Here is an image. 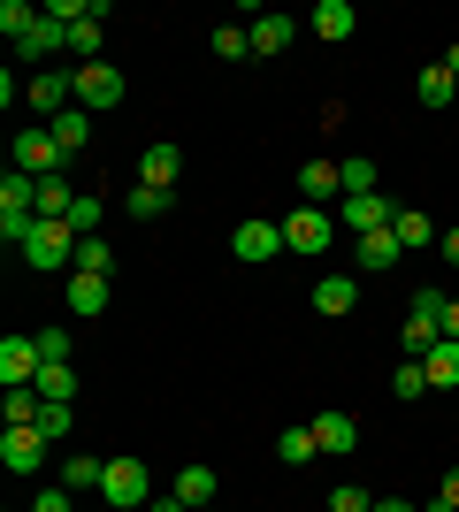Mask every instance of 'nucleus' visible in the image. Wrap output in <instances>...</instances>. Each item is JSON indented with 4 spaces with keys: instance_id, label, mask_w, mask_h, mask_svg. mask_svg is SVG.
<instances>
[{
    "instance_id": "e433bc0d",
    "label": "nucleus",
    "mask_w": 459,
    "mask_h": 512,
    "mask_svg": "<svg viewBox=\"0 0 459 512\" xmlns=\"http://www.w3.org/2000/svg\"><path fill=\"white\" fill-rule=\"evenodd\" d=\"M329 512H375V497L360 490V482H337V490H329Z\"/></svg>"
},
{
    "instance_id": "393cba45",
    "label": "nucleus",
    "mask_w": 459,
    "mask_h": 512,
    "mask_svg": "<svg viewBox=\"0 0 459 512\" xmlns=\"http://www.w3.org/2000/svg\"><path fill=\"white\" fill-rule=\"evenodd\" d=\"M314 444L322 451H352L360 444V421H352V413H322V421H314Z\"/></svg>"
},
{
    "instance_id": "ea45409f",
    "label": "nucleus",
    "mask_w": 459,
    "mask_h": 512,
    "mask_svg": "<svg viewBox=\"0 0 459 512\" xmlns=\"http://www.w3.org/2000/svg\"><path fill=\"white\" fill-rule=\"evenodd\" d=\"M39 428L54 436V444H69V406H46V413H39Z\"/></svg>"
},
{
    "instance_id": "5701e85b",
    "label": "nucleus",
    "mask_w": 459,
    "mask_h": 512,
    "mask_svg": "<svg viewBox=\"0 0 459 512\" xmlns=\"http://www.w3.org/2000/svg\"><path fill=\"white\" fill-rule=\"evenodd\" d=\"M452 92H459V77H452L444 62H429V69L414 77V100H421V107H452Z\"/></svg>"
},
{
    "instance_id": "7c9ffc66",
    "label": "nucleus",
    "mask_w": 459,
    "mask_h": 512,
    "mask_svg": "<svg viewBox=\"0 0 459 512\" xmlns=\"http://www.w3.org/2000/svg\"><path fill=\"white\" fill-rule=\"evenodd\" d=\"M391 230H398V245H406V253L437 237V230H429V214H414V207H398V214H391Z\"/></svg>"
},
{
    "instance_id": "6e6552de",
    "label": "nucleus",
    "mask_w": 459,
    "mask_h": 512,
    "mask_svg": "<svg viewBox=\"0 0 459 512\" xmlns=\"http://www.w3.org/2000/svg\"><path fill=\"white\" fill-rule=\"evenodd\" d=\"M39 337H8V344H0V390H31V383H39Z\"/></svg>"
},
{
    "instance_id": "cd10ccee",
    "label": "nucleus",
    "mask_w": 459,
    "mask_h": 512,
    "mask_svg": "<svg viewBox=\"0 0 459 512\" xmlns=\"http://www.w3.org/2000/svg\"><path fill=\"white\" fill-rule=\"evenodd\" d=\"M314 451H322V444H314V421H306V428H284V436H276V459H284V467H306Z\"/></svg>"
},
{
    "instance_id": "423d86ee",
    "label": "nucleus",
    "mask_w": 459,
    "mask_h": 512,
    "mask_svg": "<svg viewBox=\"0 0 459 512\" xmlns=\"http://www.w3.org/2000/svg\"><path fill=\"white\" fill-rule=\"evenodd\" d=\"M46 451H54L46 428H8V436H0V467H8V474H39Z\"/></svg>"
},
{
    "instance_id": "ddd939ff",
    "label": "nucleus",
    "mask_w": 459,
    "mask_h": 512,
    "mask_svg": "<svg viewBox=\"0 0 459 512\" xmlns=\"http://www.w3.org/2000/svg\"><path fill=\"white\" fill-rule=\"evenodd\" d=\"M62 46H69V31H62V23H54V16H39V23H31V31H23V39H16V54H23V62H54V54H62Z\"/></svg>"
},
{
    "instance_id": "72a5a7b5",
    "label": "nucleus",
    "mask_w": 459,
    "mask_h": 512,
    "mask_svg": "<svg viewBox=\"0 0 459 512\" xmlns=\"http://www.w3.org/2000/svg\"><path fill=\"white\" fill-rule=\"evenodd\" d=\"M100 214H108L100 199H92V192H77V207H69V230H77V237H100Z\"/></svg>"
},
{
    "instance_id": "f704fd0d",
    "label": "nucleus",
    "mask_w": 459,
    "mask_h": 512,
    "mask_svg": "<svg viewBox=\"0 0 459 512\" xmlns=\"http://www.w3.org/2000/svg\"><path fill=\"white\" fill-rule=\"evenodd\" d=\"M421 390H429L421 360H398V367H391V398H421Z\"/></svg>"
},
{
    "instance_id": "473e14b6",
    "label": "nucleus",
    "mask_w": 459,
    "mask_h": 512,
    "mask_svg": "<svg viewBox=\"0 0 459 512\" xmlns=\"http://www.w3.org/2000/svg\"><path fill=\"white\" fill-rule=\"evenodd\" d=\"M39 16H46V8H31V0H0V31H8V39H23Z\"/></svg>"
},
{
    "instance_id": "49530a36",
    "label": "nucleus",
    "mask_w": 459,
    "mask_h": 512,
    "mask_svg": "<svg viewBox=\"0 0 459 512\" xmlns=\"http://www.w3.org/2000/svg\"><path fill=\"white\" fill-rule=\"evenodd\" d=\"M444 69H452V77H459V46H452V54H444Z\"/></svg>"
},
{
    "instance_id": "4c0bfd02",
    "label": "nucleus",
    "mask_w": 459,
    "mask_h": 512,
    "mask_svg": "<svg viewBox=\"0 0 459 512\" xmlns=\"http://www.w3.org/2000/svg\"><path fill=\"white\" fill-rule=\"evenodd\" d=\"M31 512H77V490H62V482H54V490L31 497Z\"/></svg>"
},
{
    "instance_id": "9d476101",
    "label": "nucleus",
    "mask_w": 459,
    "mask_h": 512,
    "mask_svg": "<svg viewBox=\"0 0 459 512\" xmlns=\"http://www.w3.org/2000/svg\"><path fill=\"white\" fill-rule=\"evenodd\" d=\"M62 161H69V153L54 146V130H46V123L16 138V169H23V176H62Z\"/></svg>"
},
{
    "instance_id": "a18cd8bd",
    "label": "nucleus",
    "mask_w": 459,
    "mask_h": 512,
    "mask_svg": "<svg viewBox=\"0 0 459 512\" xmlns=\"http://www.w3.org/2000/svg\"><path fill=\"white\" fill-rule=\"evenodd\" d=\"M444 260H452V268H459V230H444Z\"/></svg>"
},
{
    "instance_id": "7ed1b4c3",
    "label": "nucleus",
    "mask_w": 459,
    "mask_h": 512,
    "mask_svg": "<svg viewBox=\"0 0 459 512\" xmlns=\"http://www.w3.org/2000/svg\"><path fill=\"white\" fill-rule=\"evenodd\" d=\"M16 253L31 260V268H77V230H69V222H39Z\"/></svg>"
},
{
    "instance_id": "f8f14e48",
    "label": "nucleus",
    "mask_w": 459,
    "mask_h": 512,
    "mask_svg": "<svg viewBox=\"0 0 459 512\" xmlns=\"http://www.w3.org/2000/svg\"><path fill=\"white\" fill-rule=\"evenodd\" d=\"M245 31H253V54H261V62H268V54H284V46L299 39L306 23H299V16H276V8H261V16L245 23Z\"/></svg>"
},
{
    "instance_id": "c85d7f7f",
    "label": "nucleus",
    "mask_w": 459,
    "mask_h": 512,
    "mask_svg": "<svg viewBox=\"0 0 459 512\" xmlns=\"http://www.w3.org/2000/svg\"><path fill=\"white\" fill-rule=\"evenodd\" d=\"M176 497H184V505H215V474H207V467H184V474H176Z\"/></svg>"
},
{
    "instance_id": "f3484780",
    "label": "nucleus",
    "mask_w": 459,
    "mask_h": 512,
    "mask_svg": "<svg viewBox=\"0 0 459 512\" xmlns=\"http://www.w3.org/2000/svg\"><path fill=\"white\" fill-rule=\"evenodd\" d=\"M299 192L314 199V207H329V199H345V176H337V161H306V169H299Z\"/></svg>"
},
{
    "instance_id": "58836bf2",
    "label": "nucleus",
    "mask_w": 459,
    "mask_h": 512,
    "mask_svg": "<svg viewBox=\"0 0 459 512\" xmlns=\"http://www.w3.org/2000/svg\"><path fill=\"white\" fill-rule=\"evenodd\" d=\"M39 360H69V329H39Z\"/></svg>"
},
{
    "instance_id": "aec40b11",
    "label": "nucleus",
    "mask_w": 459,
    "mask_h": 512,
    "mask_svg": "<svg viewBox=\"0 0 459 512\" xmlns=\"http://www.w3.org/2000/svg\"><path fill=\"white\" fill-rule=\"evenodd\" d=\"M69 314L77 321L108 314V276H69Z\"/></svg>"
},
{
    "instance_id": "f257e3e1",
    "label": "nucleus",
    "mask_w": 459,
    "mask_h": 512,
    "mask_svg": "<svg viewBox=\"0 0 459 512\" xmlns=\"http://www.w3.org/2000/svg\"><path fill=\"white\" fill-rule=\"evenodd\" d=\"M444 291H414V306H406V329H398V344H406V360H421L429 344H444Z\"/></svg>"
},
{
    "instance_id": "a19ab883",
    "label": "nucleus",
    "mask_w": 459,
    "mask_h": 512,
    "mask_svg": "<svg viewBox=\"0 0 459 512\" xmlns=\"http://www.w3.org/2000/svg\"><path fill=\"white\" fill-rule=\"evenodd\" d=\"M437 505H444V512H459V467H444V482H437Z\"/></svg>"
},
{
    "instance_id": "37998d69",
    "label": "nucleus",
    "mask_w": 459,
    "mask_h": 512,
    "mask_svg": "<svg viewBox=\"0 0 459 512\" xmlns=\"http://www.w3.org/2000/svg\"><path fill=\"white\" fill-rule=\"evenodd\" d=\"M375 512H421V505H406V497H375Z\"/></svg>"
},
{
    "instance_id": "39448f33",
    "label": "nucleus",
    "mask_w": 459,
    "mask_h": 512,
    "mask_svg": "<svg viewBox=\"0 0 459 512\" xmlns=\"http://www.w3.org/2000/svg\"><path fill=\"white\" fill-rule=\"evenodd\" d=\"M329 237H337V222H329L322 207H291L284 214V245H291V253H314V260H322Z\"/></svg>"
},
{
    "instance_id": "4be33fe9",
    "label": "nucleus",
    "mask_w": 459,
    "mask_h": 512,
    "mask_svg": "<svg viewBox=\"0 0 459 512\" xmlns=\"http://www.w3.org/2000/svg\"><path fill=\"white\" fill-rule=\"evenodd\" d=\"M398 253H406V245H398V230H368L360 245H352V260H360V268H398Z\"/></svg>"
},
{
    "instance_id": "c756f323",
    "label": "nucleus",
    "mask_w": 459,
    "mask_h": 512,
    "mask_svg": "<svg viewBox=\"0 0 459 512\" xmlns=\"http://www.w3.org/2000/svg\"><path fill=\"white\" fill-rule=\"evenodd\" d=\"M337 176H345V199L375 192V161H368V153H345V161H337Z\"/></svg>"
},
{
    "instance_id": "6ab92c4d",
    "label": "nucleus",
    "mask_w": 459,
    "mask_h": 512,
    "mask_svg": "<svg viewBox=\"0 0 459 512\" xmlns=\"http://www.w3.org/2000/svg\"><path fill=\"white\" fill-rule=\"evenodd\" d=\"M421 375H429V390H459V344L452 337L429 344V352H421Z\"/></svg>"
},
{
    "instance_id": "a878e982",
    "label": "nucleus",
    "mask_w": 459,
    "mask_h": 512,
    "mask_svg": "<svg viewBox=\"0 0 459 512\" xmlns=\"http://www.w3.org/2000/svg\"><path fill=\"white\" fill-rule=\"evenodd\" d=\"M169 207H176V199H169V192H153V184H131V199H123V214H131V222H161Z\"/></svg>"
},
{
    "instance_id": "c03bdc74",
    "label": "nucleus",
    "mask_w": 459,
    "mask_h": 512,
    "mask_svg": "<svg viewBox=\"0 0 459 512\" xmlns=\"http://www.w3.org/2000/svg\"><path fill=\"white\" fill-rule=\"evenodd\" d=\"M444 337H452V344H459V299H452V306H444Z\"/></svg>"
},
{
    "instance_id": "bb28decb",
    "label": "nucleus",
    "mask_w": 459,
    "mask_h": 512,
    "mask_svg": "<svg viewBox=\"0 0 459 512\" xmlns=\"http://www.w3.org/2000/svg\"><path fill=\"white\" fill-rule=\"evenodd\" d=\"M77 276H115V245L108 237H77Z\"/></svg>"
},
{
    "instance_id": "1a4fd4ad",
    "label": "nucleus",
    "mask_w": 459,
    "mask_h": 512,
    "mask_svg": "<svg viewBox=\"0 0 459 512\" xmlns=\"http://www.w3.org/2000/svg\"><path fill=\"white\" fill-rule=\"evenodd\" d=\"M230 253L253 260V268L276 260V253H291V245H284V222H238V230H230Z\"/></svg>"
},
{
    "instance_id": "f03ea898",
    "label": "nucleus",
    "mask_w": 459,
    "mask_h": 512,
    "mask_svg": "<svg viewBox=\"0 0 459 512\" xmlns=\"http://www.w3.org/2000/svg\"><path fill=\"white\" fill-rule=\"evenodd\" d=\"M100 497H108L115 512H146L153 505V482H146V459H108V482H100Z\"/></svg>"
},
{
    "instance_id": "dca6fc26",
    "label": "nucleus",
    "mask_w": 459,
    "mask_h": 512,
    "mask_svg": "<svg viewBox=\"0 0 459 512\" xmlns=\"http://www.w3.org/2000/svg\"><path fill=\"white\" fill-rule=\"evenodd\" d=\"M46 130H54V146H62L69 161H77V153L92 146V115H85V107H62V115H54Z\"/></svg>"
},
{
    "instance_id": "9b49d317",
    "label": "nucleus",
    "mask_w": 459,
    "mask_h": 512,
    "mask_svg": "<svg viewBox=\"0 0 459 512\" xmlns=\"http://www.w3.org/2000/svg\"><path fill=\"white\" fill-rule=\"evenodd\" d=\"M391 199H383V192H360V199H337V222H345V230L352 237H368V230H391Z\"/></svg>"
},
{
    "instance_id": "2f4dec72",
    "label": "nucleus",
    "mask_w": 459,
    "mask_h": 512,
    "mask_svg": "<svg viewBox=\"0 0 459 512\" xmlns=\"http://www.w3.org/2000/svg\"><path fill=\"white\" fill-rule=\"evenodd\" d=\"M207 46H215L222 62H245V54H253V31H245V23H222V31H215Z\"/></svg>"
},
{
    "instance_id": "a211bd4d",
    "label": "nucleus",
    "mask_w": 459,
    "mask_h": 512,
    "mask_svg": "<svg viewBox=\"0 0 459 512\" xmlns=\"http://www.w3.org/2000/svg\"><path fill=\"white\" fill-rule=\"evenodd\" d=\"M31 390H39L46 406H77V367H69V360H46Z\"/></svg>"
},
{
    "instance_id": "2eb2a0df",
    "label": "nucleus",
    "mask_w": 459,
    "mask_h": 512,
    "mask_svg": "<svg viewBox=\"0 0 459 512\" xmlns=\"http://www.w3.org/2000/svg\"><path fill=\"white\" fill-rule=\"evenodd\" d=\"M352 306H360V276H345V268H337V276L314 283V314H352Z\"/></svg>"
},
{
    "instance_id": "de8ad7c7",
    "label": "nucleus",
    "mask_w": 459,
    "mask_h": 512,
    "mask_svg": "<svg viewBox=\"0 0 459 512\" xmlns=\"http://www.w3.org/2000/svg\"><path fill=\"white\" fill-rule=\"evenodd\" d=\"M199 512H207V505H199Z\"/></svg>"
},
{
    "instance_id": "c9c22d12",
    "label": "nucleus",
    "mask_w": 459,
    "mask_h": 512,
    "mask_svg": "<svg viewBox=\"0 0 459 512\" xmlns=\"http://www.w3.org/2000/svg\"><path fill=\"white\" fill-rule=\"evenodd\" d=\"M69 54H77V69H85V62H100V16L69 31Z\"/></svg>"
},
{
    "instance_id": "b1692460",
    "label": "nucleus",
    "mask_w": 459,
    "mask_h": 512,
    "mask_svg": "<svg viewBox=\"0 0 459 512\" xmlns=\"http://www.w3.org/2000/svg\"><path fill=\"white\" fill-rule=\"evenodd\" d=\"M100 482H108V459H92V451L62 459V490H100Z\"/></svg>"
},
{
    "instance_id": "79ce46f5",
    "label": "nucleus",
    "mask_w": 459,
    "mask_h": 512,
    "mask_svg": "<svg viewBox=\"0 0 459 512\" xmlns=\"http://www.w3.org/2000/svg\"><path fill=\"white\" fill-rule=\"evenodd\" d=\"M146 512H192V505H184V497H176V490H169V497H153V505H146Z\"/></svg>"
},
{
    "instance_id": "0eeeda50",
    "label": "nucleus",
    "mask_w": 459,
    "mask_h": 512,
    "mask_svg": "<svg viewBox=\"0 0 459 512\" xmlns=\"http://www.w3.org/2000/svg\"><path fill=\"white\" fill-rule=\"evenodd\" d=\"M23 100H31V107L46 115V123H54L62 107H77V69H39V77L23 85Z\"/></svg>"
},
{
    "instance_id": "20e7f679",
    "label": "nucleus",
    "mask_w": 459,
    "mask_h": 512,
    "mask_svg": "<svg viewBox=\"0 0 459 512\" xmlns=\"http://www.w3.org/2000/svg\"><path fill=\"white\" fill-rule=\"evenodd\" d=\"M77 107H85V115L123 107V69H115V62H85V69H77Z\"/></svg>"
},
{
    "instance_id": "412c9836",
    "label": "nucleus",
    "mask_w": 459,
    "mask_h": 512,
    "mask_svg": "<svg viewBox=\"0 0 459 512\" xmlns=\"http://www.w3.org/2000/svg\"><path fill=\"white\" fill-rule=\"evenodd\" d=\"M176 169H184V161H176V146H146V153H138V184H153V192H169Z\"/></svg>"
},
{
    "instance_id": "4468645a",
    "label": "nucleus",
    "mask_w": 459,
    "mask_h": 512,
    "mask_svg": "<svg viewBox=\"0 0 459 512\" xmlns=\"http://www.w3.org/2000/svg\"><path fill=\"white\" fill-rule=\"evenodd\" d=\"M306 31H314V39H352V31H360V16H352V0H322V8H314V16H306Z\"/></svg>"
}]
</instances>
